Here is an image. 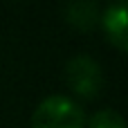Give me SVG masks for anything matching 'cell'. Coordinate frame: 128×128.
Here are the masks:
<instances>
[{
	"mask_svg": "<svg viewBox=\"0 0 128 128\" xmlns=\"http://www.w3.org/2000/svg\"><path fill=\"white\" fill-rule=\"evenodd\" d=\"M65 16L70 22H74L81 29H90L97 20V4L90 0H76L65 7Z\"/></svg>",
	"mask_w": 128,
	"mask_h": 128,
	"instance_id": "4",
	"label": "cell"
},
{
	"mask_svg": "<svg viewBox=\"0 0 128 128\" xmlns=\"http://www.w3.org/2000/svg\"><path fill=\"white\" fill-rule=\"evenodd\" d=\"M86 112L81 104L65 94L45 97L32 112V128H83Z\"/></svg>",
	"mask_w": 128,
	"mask_h": 128,
	"instance_id": "1",
	"label": "cell"
},
{
	"mask_svg": "<svg viewBox=\"0 0 128 128\" xmlns=\"http://www.w3.org/2000/svg\"><path fill=\"white\" fill-rule=\"evenodd\" d=\"M65 81L79 97H94L104 86L99 63L88 54H76L65 63Z\"/></svg>",
	"mask_w": 128,
	"mask_h": 128,
	"instance_id": "2",
	"label": "cell"
},
{
	"mask_svg": "<svg viewBox=\"0 0 128 128\" xmlns=\"http://www.w3.org/2000/svg\"><path fill=\"white\" fill-rule=\"evenodd\" d=\"M104 27L108 32V38L119 47H128V36H126V4L124 2H115L104 11Z\"/></svg>",
	"mask_w": 128,
	"mask_h": 128,
	"instance_id": "3",
	"label": "cell"
},
{
	"mask_svg": "<svg viewBox=\"0 0 128 128\" xmlns=\"http://www.w3.org/2000/svg\"><path fill=\"white\" fill-rule=\"evenodd\" d=\"M124 117L117 112V110H112V108H101V110H97L92 117H90V122H88V128H124Z\"/></svg>",
	"mask_w": 128,
	"mask_h": 128,
	"instance_id": "5",
	"label": "cell"
}]
</instances>
